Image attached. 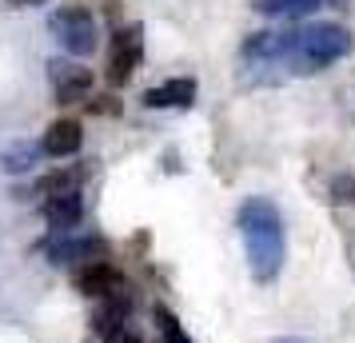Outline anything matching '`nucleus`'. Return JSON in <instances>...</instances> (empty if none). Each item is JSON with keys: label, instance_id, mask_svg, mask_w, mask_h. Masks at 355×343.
Instances as JSON below:
<instances>
[{"label": "nucleus", "instance_id": "1", "mask_svg": "<svg viewBox=\"0 0 355 343\" xmlns=\"http://www.w3.org/2000/svg\"><path fill=\"white\" fill-rule=\"evenodd\" d=\"M240 236L243 247H248V263H252V276L256 279H275L279 267H284V216L272 200L252 196L240 204Z\"/></svg>", "mask_w": 355, "mask_h": 343}, {"label": "nucleus", "instance_id": "2", "mask_svg": "<svg viewBox=\"0 0 355 343\" xmlns=\"http://www.w3.org/2000/svg\"><path fill=\"white\" fill-rule=\"evenodd\" d=\"M352 52V33L336 24V20H315V24H304L300 28V40H295V52H291V68L300 76H311V72H323L327 64H336Z\"/></svg>", "mask_w": 355, "mask_h": 343}, {"label": "nucleus", "instance_id": "3", "mask_svg": "<svg viewBox=\"0 0 355 343\" xmlns=\"http://www.w3.org/2000/svg\"><path fill=\"white\" fill-rule=\"evenodd\" d=\"M52 33L60 40V49L68 56H92L100 44V28H96V17H92V8H84V4H64L60 12H52Z\"/></svg>", "mask_w": 355, "mask_h": 343}, {"label": "nucleus", "instance_id": "4", "mask_svg": "<svg viewBox=\"0 0 355 343\" xmlns=\"http://www.w3.org/2000/svg\"><path fill=\"white\" fill-rule=\"evenodd\" d=\"M144 60V28L140 24H124V28H116L112 36V60H108V84H128L132 72L140 68Z\"/></svg>", "mask_w": 355, "mask_h": 343}, {"label": "nucleus", "instance_id": "5", "mask_svg": "<svg viewBox=\"0 0 355 343\" xmlns=\"http://www.w3.org/2000/svg\"><path fill=\"white\" fill-rule=\"evenodd\" d=\"M49 80L56 88V104H80V100L92 96V72L72 60H60L52 56L49 60Z\"/></svg>", "mask_w": 355, "mask_h": 343}, {"label": "nucleus", "instance_id": "6", "mask_svg": "<svg viewBox=\"0 0 355 343\" xmlns=\"http://www.w3.org/2000/svg\"><path fill=\"white\" fill-rule=\"evenodd\" d=\"M52 263H104L108 260V244L100 236H60L56 244L49 247Z\"/></svg>", "mask_w": 355, "mask_h": 343}, {"label": "nucleus", "instance_id": "7", "mask_svg": "<svg viewBox=\"0 0 355 343\" xmlns=\"http://www.w3.org/2000/svg\"><path fill=\"white\" fill-rule=\"evenodd\" d=\"M300 40V28H272V33H256L243 40V56L248 60H291Z\"/></svg>", "mask_w": 355, "mask_h": 343}, {"label": "nucleus", "instance_id": "8", "mask_svg": "<svg viewBox=\"0 0 355 343\" xmlns=\"http://www.w3.org/2000/svg\"><path fill=\"white\" fill-rule=\"evenodd\" d=\"M76 288H80V295H88V299H108V295H116V292H128L132 283L116 272L112 263H88V267L76 272Z\"/></svg>", "mask_w": 355, "mask_h": 343}, {"label": "nucleus", "instance_id": "9", "mask_svg": "<svg viewBox=\"0 0 355 343\" xmlns=\"http://www.w3.org/2000/svg\"><path fill=\"white\" fill-rule=\"evenodd\" d=\"M44 220L56 236H72V228H80L84 220V200L80 192H64V196H52L44 204Z\"/></svg>", "mask_w": 355, "mask_h": 343}, {"label": "nucleus", "instance_id": "10", "mask_svg": "<svg viewBox=\"0 0 355 343\" xmlns=\"http://www.w3.org/2000/svg\"><path fill=\"white\" fill-rule=\"evenodd\" d=\"M44 156H52V160H68V156H76L84 144V128L80 120H56V124H49V132H44Z\"/></svg>", "mask_w": 355, "mask_h": 343}, {"label": "nucleus", "instance_id": "11", "mask_svg": "<svg viewBox=\"0 0 355 343\" xmlns=\"http://www.w3.org/2000/svg\"><path fill=\"white\" fill-rule=\"evenodd\" d=\"M84 176H88V168H56V172H49L44 180H36L33 188H17V200H28V192L33 196H64V192H80Z\"/></svg>", "mask_w": 355, "mask_h": 343}, {"label": "nucleus", "instance_id": "12", "mask_svg": "<svg viewBox=\"0 0 355 343\" xmlns=\"http://www.w3.org/2000/svg\"><path fill=\"white\" fill-rule=\"evenodd\" d=\"M196 104V80L192 76H176V80L148 88L144 92V108H192Z\"/></svg>", "mask_w": 355, "mask_h": 343}, {"label": "nucleus", "instance_id": "13", "mask_svg": "<svg viewBox=\"0 0 355 343\" xmlns=\"http://www.w3.org/2000/svg\"><path fill=\"white\" fill-rule=\"evenodd\" d=\"M331 4V8H343V0H256L252 8L263 12V17H279V20H300V17H311L315 8Z\"/></svg>", "mask_w": 355, "mask_h": 343}, {"label": "nucleus", "instance_id": "14", "mask_svg": "<svg viewBox=\"0 0 355 343\" xmlns=\"http://www.w3.org/2000/svg\"><path fill=\"white\" fill-rule=\"evenodd\" d=\"M40 156H44V144H28V140H20V144H12V148H4L0 152V168L4 172H33L36 164H40Z\"/></svg>", "mask_w": 355, "mask_h": 343}, {"label": "nucleus", "instance_id": "15", "mask_svg": "<svg viewBox=\"0 0 355 343\" xmlns=\"http://www.w3.org/2000/svg\"><path fill=\"white\" fill-rule=\"evenodd\" d=\"M152 324H156V331L164 335V343H192V340H188V331L180 327L176 311L164 308V304H156V308H152Z\"/></svg>", "mask_w": 355, "mask_h": 343}, {"label": "nucleus", "instance_id": "16", "mask_svg": "<svg viewBox=\"0 0 355 343\" xmlns=\"http://www.w3.org/2000/svg\"><path fill=\"white\" fill-rule=\"evenodd\" d=\"M327 196H331V204H355V176H352V172H339V176H331V184H327Z\"/></svg>", "mask_w": 355, "mask_h": 343}, {"label": "nucleus", "instance_id": "17", "mask_svg": "<svg viewBox=\"0 0 355 343\" xmlns=\"http://www.w3.org/2000/svg\"><path fill=\"white\" fill-rule=\"evenodd\" d=\"M104 343H144V340H140L136 331H112V335H108Z\"/></svg>", "mask_w": 355, "mask_h": 343}, {"label": "nucleus", "instance_id": "18", "mask_svg": "<svg viewBox=\"0 0 355 343\" xmlns=\"http://www.w3.org/2000/svg\"><path fill=\"white\" fill-rule=\"evenodd\" d=\"M8 4H49V0H8Z\"/></svg>", "mask_w": 355, "mask_h": 343}, {"label": "nucleus", "instance_id": "19", "mask_svg": "<svg viewBox=\"0 0 355 343\" xmlns=\"http://www.w3.org/2000/svg\"><path fill=\"white\" fill-rule=\"evenodd\" d=\"M279 343H304V340H279Z\"/></svg>", "mask_w": 355, "mask_h": 343}]
</instances>
